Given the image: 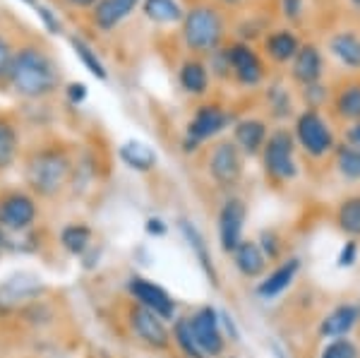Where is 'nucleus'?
<instances>
[{
	"label": "nucleus",
	"mask_w": 360,
	"mask_h": 358,
	"mask_svg": "<svg viewBox=\"0 0 360 358\" xmlns=\"http://www.w3.org/2000/svg\"><path fill=\"white\" fill-rule=\"evenodd\" d=\"M77 154V144L58 135H46L32 142L20 159L22 186L41 205L60 200L72 183Z\"/></svg>",
	"instance_id": "obj_1"
},
{
	"label": "nucleus",
	"mask_w": 360,
	"mask_h": 358,
	"mask_svg": "<svg viewBox=\"0 0 360 358\" xmlns=\"http://www.w3.org/2000/svg\"><path fill=\"white\" fill-rule=\"evenodd\" d=\"M63 84L60 65L51 51L39 44H27L15 49L13 68L8 75V89L22 101H46L58 94Z\"/></svg>",
	"instance_id": "obj_2"
},
{
	"label": "nucleus",
	"mask_w": 360,
	"mask_h": 358,
	"mask_svg": "<svg viewBox=\"0 0 360 358\" xmlns=\"http://www.w3.org/2000/svg\"><path fill=\"white\" fill-rule=\"evenodd\" d=\"M229 17L224 8L212 0H197L188 5L180 22V41H183L188 56L207 58L214 51L229 44Z\"/></svg>",
	"instance_id": "obj_3"
},
{
	"label": "nucleus",
	"mask_w": 360,
	"mask_h": 358,
	"mask_svg": "<svg viewBox=\"0 0 360 358\" xmlns=\"http://www.w3.org/2000/svg\"><path fill=\"white\" fill-rule=\"evenodd\" d=\"M262 176L271 188H286L300 178V152L288 125H274L259 154Z\"/></svg>",
	"instance_id": "obj_4"
},
{
	"label": "nucleus",
	"mask_w": 360,
	"mask_h": 358,
	"mask_svg": "<svg viewBox=\"0 0 360 358\" xmlns=\"http://www.w3.org/2000/svg\"><path fill=\"white\" fill-rule=\"evenodd\" d=\"M236 111H231L221 101H200L195 111L190 113L188 123H185L183 137H180V152L188 154V157L200 154L205 144L221 140L224 132H229L231 125L236 123Z\"/></svg>",
	"instance_id": "obj_5"
},
{
	"label": "nucleus",
	"mask_w": 360,
	"mask_h": 358,
	"mask_svg": "<svg viewBox=\"0 0 360 358\" xmlns=\"http://www.w3.org/2000/svg\"><path fill=\"white\" fill-rule=\"evenodd\" d=\"M293 140L298 144V152L307 161H329L339 144V132L334 128V120L327 111L315 108H298L295 118L291 120Z\"/></svg>",
	"instance_id": "obj_6"
},
{
	"label": "nucleus",
	"mask_w": 360,
	"mask_h": 358,
	"mask_svg": "<svg viewBox=\"0 0 360 358\" xmlns=\"http://www.w3.org/2000/svg\"><path fill=\"white\" fill-rule=\"evenodd\" d=\"M120 320H123V325H125L127 337H130L139 349L149 351V354H168V351L173 349L171 322L161 320L156 313L142 308V305H137L135 301H130V298H125Z\"/></svg>",
	"instance_id": "obj_7"
},
{
	"label": "nucleus",
	"mask_w": 360,
	"mask_h": 358,
	"mask_svg": "<svg viewBox=\"0 0 360 358\" xmlns=\"http://www.w3.org/2000/svg\"><path fill=\"white\" fill-rule=\"evenodd\" d=\"M245 154L236 147L231 137H221V140L212 142L205 152V173L217 190L224 195L236 193L240 188L243 178H245Z\"/></svg>",
	"instance_id": "obj_8"
},
{
	"label": "nucleus",
	"mask_w": 360,
	"mask_h": 358,
	"mask_svg": "<svg viewBox=\"0 0 360 358\" xmlns=\"http://www.w3.org/2000/svg\"><path fill=\"white\" fill-rule=\"evenodd\" d=\"M53 293L46 279L34 269H15L0 281V322L10 320L27 305L37 303L39 298Z\"/></svg>",
	"instance_id": "obj_9"
},
{
	"label": "nucleus",
	"mask_w": 360,
	"mask_h": 358,
	"mask_svg": "<svg viewBox=\"0 0 360 358\" xmlns=\"http://www.w3.org/2000/svg\"><path fill=\"white\" fill-rule=\"evenodd\" d=\"M44 205L25 186L0 188V226L8 234H22L41 224Z\"/></svg>",
	"instance_id": "obj_10"
},
{
	"label": "nucleus",
	"mask_w": 360,
	"mask_h": 358,
	"mask_svg": "<svg viewBox=\"0 0 360 358\" xmlns=\"http://www.w3.org/2000/svg\"><path fill=\"white\" fill-rule=\"evenodd\" d=\"M226 56H229L231 65V82L248 91L262 89L264 82L269 79V63L264 60L257 44L233 39V41L226 44Z\"/></svg>",
	"instance_id": "obj_11"
},
{
	"label": "nucleus",
	"mask_w": 360,
	"mask_h": 358,
	"mask_svg": "<svg viewBox=\"0 0 360 358\" xmlns=\"http://www.w3.org/2000/svg\"><path fill=\"white\" fill-rule=\"evenodd\" d=\"M248 202L243 195L229 193L224 195L221 205L217 210V243L219 250L226 257L236 250V245L245 238V226H248Z\"/></svg>",
	"instance_id": "obj_12"
},
{
	"label": "nucleus",
	"mask_w": 360,
	"mask_h": 358,
	"mask_svg": "<svg viewBox=\"0 0 360 358\" xmlns=\"http://www.w3.org/2000/svg\"><path fill=\"white\" fill-rule=\"evenodd\" d=\"M125 296L130 301H135L142 308L152 310L166 322H173L178 313V301L166 286H161L159 281L149 279L144 274H130L125 279Z\"/></svg>",
	"instance_id": "obj_13"
},
{
	"label": "nucleus",
	"mask_w": 360,
	"mask_h": 358,
	"mask_svg": "<svg viewBox=\"0 0 360 358\" xmlns=\"http://www.w3.org/2000/svg\"><path fill=\"white\" fill-rule=\"evenodd\" d=\"M190 330L195 334V342L207 358H221L229 354V339L221 330L219 308L212 303L197 305L193 313H188Z\"/></svg>",
	"instance_id": "obj_14"
},
{
	"label": "nucleus",
	"mask_w": 360,
	"mask_h": 358,
	"mask_svg": "<svg viewBox=\"0 0 360 358\" xmlns=\"http://www.w3.org/2000/svg\"><path fill=\"white\" fill-rule=\"evenodd\" d=\"M262 106L264 118L271 125H288L298 113V96L295 87L288 82L286 75H274L262 87Z\"/></svg>",
	"instance_id": "obj_15"
},
{
	"label": "nucleus",
	"mask_w": 360,
	"mask_h": 358,
	"mask_svg": "<svg viewBox=\"0 0 360 358\" xmlns=\"http://www.w3.org/2000/svg\"><path fill=\"white\" fill-rule=\"evenodd\" d=\"M327 72H329V60H327V53H324L322 44L307 39L298 49L291 65L286 68V79L295 89H300V87L327 79Z\"/></svg>",
	"instance_id": "obj_16"
},
{
	"label": "nucleus",
	"mask_w": 360,
	"mask_h": 358,
	"mask_svg": "<svg viewBox=\"0 0 360 358\" xmlns=\"http://www.w3.org/2000/svg\"><path fill=\"white\" fill-rule=\"evenodd\" d=\"M327 60L341 68L344 75H360V27L344 25L327 34L322 44Z\"/></svg>",
	"instance_id": "obj_17"
},
{
	"label": "nucleus",
	"mask_w": 360,
	"mask_h": 358,
	"mask_svg": "<svg viewBox=\"0 0 360 358\" xmlns=\"http://www.w3.org/2000/svg\"><path fill=\"white\" fill-rule=\"evenodd\" d=\"M176 231L183 238L185 248L190 250V255L197 262L200 272L207 276V281L212 284L214 288L221 286V274H219V267L214 262V255H212V243L207 241L205 231H202L197 224L193 222L190 217H178L176 219Z\"/></svg>",
	"instance_id": "obj_18"
},
{
	"label": "nucleus",
	"mask_w": 360,
	"mask_h": 358,
	"mask_svg": "<svg viewBox=\"0 0 360 358\" xmlns=\"http://www.w3.org/2000/svg\"><path fill=\"white\" fill-rule=\"evenodd\" d=\"M300 272H303V260L298 255H286L281 262L271 264L266 269V274L259 281H255V296L264 303H271L276 298H281L286 291H291V286L298 281Z\"/></svg>",
	"instance_id": "obj_19"
},
{
	"label": "nucleus",
	"mask_w": 360,
	"mask_h": 358,
	"mask_svg": "<svg viewBox=\"0 0 360 358\" xmlns=\"http://www.w3.org/2000/svg\"><path fill=\"white\" fill-rule=\"evenodd\" d=\"M305 39L298 34L295 27L288 25H276L262 37L259 41V51H262L264 60L274 68H288L291 60L298 53V49L303 46Z\"/></svg>",
	"instance_id": "obj_20"
},
{
	"label": "nucleus",
	"mask_w": 360,
	"mask_h": 358,
	"mask_svg": "<svg viewBox=\"0 0 360 358\" xmlns=\"http://www.w3.org/2000/svg\"><path fill=\"white\" fill-rule=\"evenodd\" d=\"M327 113L339 125L360 120V75H344L332 82V101Z\"/></svg>",
	"instance_id": "obj_21"
},
{
	"label": "nucleus",
	"mask_w": 360,
	"mask_h": 358,
	"mask_svg": "<svg viewBox=\"0 0 360 358\" xmlns=\"http://www.w3.org/2000/svg\"><path fill=\"white\" fill-rule=\"evenodd\" d=\"M274 125L264 115H238L231 125V140L245 154V159H257Z\"/></svg>",
	"instance_id": "obj_22"
},
{
	"label": "nucleus",
	"mask_w": 360,
	"mask_h": 358,
	"mask_svg": "<svg viewBox=\"0 0 360 358\" xmlns=\"http://www.w3.org/2000/svg\"><path fill=\"white\" fill-rule=\"evenodd\" d=\"M358 325H360V303L341 301L319 317L317 337L322 339V342H327V339H339V337H351Z\"/></svg>",
	"instance_id": "obj_23"
},
{
	"label": "nucleus",
	"mask_w": 360,
	"mask_h": 358,
	"mask_svg": "<svg viewBox=\"0 0 360 358\" xmlns=\"http://www.w3.org/2000/svg\"><path fill=\"white\" fill-rule=\"evenodd\" d=\"M176 79H178V87L183 89V94H188L190 99L205 101L207 96L212 94L214 79H212V75H209L205 58L185 56L176 70Z\"/></svg>",
	"instance_id": "obj_24"
},
{
	"label": "nucleus",
	"mask_w": 360,
	"mask_h": 358,
	"mask_svg": "<svg viewBox=\"0 0 360 358\" xmlns=\"http://www.w3.org/2000/svg\"><path fill=\"white\" fill-rule=\"evenodd\" d=\"M25 152V140H22V125L15 113L0 111V176L13 171Z\"/></svg>",
	"instance_id": "obj_25"
},
{
	"label": "nucleus",
	"mask_w": 360,
	"mask_h": 358,
	"mask_svg": "<svg viewBox=\"0 0 360 358\" xmlns=\"http://www.w3.org/2000/svg\"><path fill=\"white\" fill-rule=\"evenodd\" d=\"M229 260L238 272V276L245 281H259L266 274V269L271 267L269 260H266V255L262 252V248L257 245V241L248 238V236L236 245V250L231 252Z\"/></svg>",
	"instance_id": "obj_26"
},
{
	"label": "nucleus",
	"mask_w": 360,
	"mask_h": 358,
	"mask_svg": "<svg viewBox=\"0 0 360 358\" xmlns=\"http://www.w3.org/2000/svg\"><path fill=\"white\" fill-rule=\"evenodd\" d=\"M94 243H96V231L84 219L65 222L56 231V248H60L72 260H79Z\"/></svg>",
	"instance_id": "obj_27"
},
{
	"label": "nucleus",
	"mask_w": 360,
	"mask_h": 358,
	"mask_svg": "<svg viewBox=\"0 0 360 358\" xmlns=\"http://www.w3.org/2000/svg\"><path fill=\"white\" fill-rule=\"evenodd\" d=\"M118 161L132 173L147 176V173L156 171V166H159V154H156V149L149 142L130 137V140L118 144Z\"/></svg>",
	"instance_id": "obj_28"
},
{
	"label": "nucleus",
	"mask_w": 360,
	"mask_h": 358,
	"mask_svg": "<svg viewBox=\"0 0 360 358\" xmlns=\"http://www.w3.org/2000/svg\"><path fill=\"white\" fill-rule=\"evenodd\" d=\"M139 0H98L91 8V22L101 32H111L137 10Z\"/></svg>",
	"instance_id": "obj_29"
},
{
	"label": "nucleus",
	"mask_w": 360,
	"mask_h": 358,
	"mask_svg": "<svg viewBox=\"0 0 360 358\" xmlns=\"http://www.w3.org/2000/svg\"><path fill=\"white\" fill-rule=\"evenodd\" d=\"M51 243H56V236L51 241L46 226L39 224V226L22 231V234H8V255H22V257L41 255L44 248Z\"/></svg>",
	"instance_id": "obj_30"
},
{
	"label": "nucleus",
	"mask_w": 360,
	"mask_h": 358,
	"mask_svg": "<svg viewBox=\"0 0 360 358\" xmlns=\"http://www.w3.org/2000/svg\"><path fill=\"white\" fill-rule=\"evenodd\" d=\"M334 226L346 238L360 241V190L344 195L334 207Z\"/></svg>",
	"instance_id": "obj_31"
},
{
	"label": "nucleus",
	"mask_w": 360,
	"mask_h": 358,
	"mask_svg": "<svg viewBox=\"0 0 360 358\" xmlns=\"http://www.w3.org/2000/svg\"><path fill=\"white\" fill-rule=\"evenodd\" d=\"M144 17L159 27H180L185 5L180 0H139Z\"/></svg>",
	"instance_id": "obj_32"
},
{
	"label": "nucleus",
	"mask_w": 360,
	"mask_h": 358,
	"mask_svg": "<svg viewBox=\"0 0 360 358\" xmlns=\"http://www.w3.org/2000/svg\"><path fill=\"white\" fill-rule=\"evenodd\" d=\"M329 164H332V171L339 176L341 183H346V186H360V152L358 149H351L339 142L332 159H329Z\"/></svg>",
	"instance_id": "obj_33"
},
{
	"label": "nucleus",
	"mask_w": 360,
	"mask_h": 358,
	"mask_svg": "<svg viewBox=\"0 0 360 358\" xmlns=\"http://www.w3.org/2000/svg\"><path fill=\"white\" fill-rule=\"evenodd\" d=\"M171 339H173V349L183 358H207L195 342V334L190 330V322H188V313L178 315L171 322Z\"/></svg>",
	"instance_id": "obj_34"
},
{
	"label": "nucleus",
	"mask_w": 360,
	"mask_h": 358,
	"mask_svg": "<svg viewBox=\"0 0 360 358\" xmlns=\"http://www.w3.org/2000/svg\"><path fill=\"white\" fill-rule=\"evenodd\" d=\"M295 96H298V106L300 108H315V111H327L329 101H332V82L322 79V82L300 87V89H295Z\"/></svg>",
	"instance_id": "obj_35"
},
{
	"label": "nucleus",
	"mask_w": 360,
	"mask_h": 358,
	"mask_svg": "<svg viewBox=\"0 0 360 358\" xmlns=\"http://www.w3.org/2000/svg\"><path fill=\"white\" fill-rule=\"evenodd\" d=\"M70 46H72L75 56H77L79 63L84 65V70H89V75H94V77L101 79V82H106L108 70H106V65H103L101 58H98L96 51L91 49L82 37H70Z\"/></svg>",
	"instance_id": "obj_36"
},
{
	"label": "nucleus",
	"mask_w": 360,
	"mask_h": 358,
	"mask_svg": "<svg viewBox=\"0 0 360 358\" xmlns=\"http://www.w3.org/2000/svg\"><path fill=\"white\" fill-rule=\"evenodd\" d=\"M257 245L262 248V252L269 260V264H276L281 262L283 257L288 255V248H286V238L281 236V231L274 229V226H266L255 236Z\"/></svg>",
	"instance_id": "obj_37"
},
{
	"label": "nucleus",
	"mask_w": 360,
	"mask_h": 358,
	"mask_svg": "<svg viewBox=\"0 0 360 358\" xmlns=\"http://www.w3.org/2000/svg\"><path fill=\"white\" fill-rule=\"evenodd\" d=\"M276 13L283 25L298 29L310 15V0H276Z\"/></svg>",
	"instance_id": "obj_38"
},
{
	"label": "nucleus",
	"mask_w": 360,
	"mask_h": 358,
	"mask_svg": "<svg viewBox=\"0 0 360 358\" xmlns=\"http://www.w3.org/2000/svg\"><path fill=\"white\" fill-rule=\"evenodd\" d=\"M317 358H360V344L353 337L327 339Z\"/></svg>",
	"instance_id": "obj_39"
},
{
	"label": "nucleus",
	"mask_w": 360,
	"mask_h": 358,
	"mask_svg": "<svg viewBox=\"0 0 360 358\" xmlns=\"http://www.w3.org/2000/svg\"><path fill=\"white\" fill-rule=\"evenodd\" d=\"M360 264V241L346 238L336 252V269H353Z\"/></svg>",
	"instance_id": "obj_40"
},
{
	"label": "nucleus",
	"mask_w": 360,
	"mask_h": 358,
	"mask_svg": "<svg viewBox=\"0 0 360 358\" xmlns=\"http://www.w3.org/2000/svg\"><path fill=\"white\" fill-rule=\"evenodd\" d=\"M219 320H221V330L229 339V344H240L243 342V332H240V325H238L236 315L226 308H219Z\"/></svg>",
	"instance_id": "obj_41"
},
{
	"label": "nucleus",
	"mask_w": 360,
	"mask_h": 358,
	"mask_svg": "<svg viewBox=\"0 0 360 358\" xmlns=\"http://www.w3.org/2000/svg\"><path fill=\"white\" fill-rule=\"evenodd\" d=\"M13 58H15V49L10 46L8 39L0 34V87L8 84V75H10V68H13Z\"/></svg>",
	"instance_id": "obj_42"
},
{
	"label": "nucleus",
	"mask_w": 360,
	"mask_h": 358,
	"mask_svg": "<svg viewBox=\"0 0 360 358\" xmlns=\"http://www.w3.org/2000/svg\"><path fill=\"white\" fill-rule=\"evenodd\" d=\"M168 231H171V224H168L164 217L152 215V217L144 219V234H147L149 238H154V241L156 238H166Z\"/></svg>",
	"instance_id": "obj_43"
},
{
	"label": "nucleus",
	"mask_w": 360,
	"mask_h": 358,
	"mask_svg": "<svg viewBox=\"0 0 360 358\" xmlns=\"http://www.w3.org/2000/svg\"><path fill=\"white\" fill-rule=\"evenodd\" d=\"M34 10H37V15H39V20H41L46 32H49V34H63V22L58 20V15L53 13V10L46 8V5H41V3H39Z\"/></svg>",
	"instance_id": "obj_44"
},
{
	"label": "nucleus",
	"mask_w": 360,
	"mask_h": 358,
	"mask_svg": "<svg viewBox=\"0 0 360 358\" xmlns=\"http://www.w3.org/2000/svg\"><path fill=\"white\" fill-rule=\"evenodd\" d=\"M339 142L346 144V147H351V149H358V152H360V120H356V123L341 125Z\"/></svg>",
	"instance_id": "obj_45"
},
{
	"label": "nucleus",
	"mask_w": 360,
	"mask_h": 358,
	"mask_svg": "<svg viewBox=\"0 0 360 358\" xmlns=\"http://www.w3.org/2000/svg\"><path fill=\"white\" fill-rule=\"evenodd\" d=\"M63 91H65V99H68L70 106H79V103H84L86 94H89L84 82H70Z\"/></svg>",
	"instance_id": "obj_46"
},
{
	"label": "nucleus",
	"mask_w": 360,
	"mask_h": 358,
	"mask_svg": "<svg viewBox=\"0 0 360 358\" xmlns=\"http://www.w3.org/2000/svg\"><path fill=\"white\" fill-rule=\"evenodd\" d=\"M212 3H217L219 8H240V5H245L248 0H212Z\"/></svg>",
	"instance_id": "obj_47"
},
{
	"label": "nucleus",
	"mask_w": 360,
	"mask_h": 358,
	"mask_svg": "<svg viewBox=\"0 0 360 358\" xmlns=\"http://www.w3.org/2000/svg\"><path fill=\"white\" fill-rule=\"evenodd\" d=\"M8 255V231L0 226V260Z\"/></svg>",
	"instance_id": "obj_48"
},
{
	"label": "nucleus",
	"mask_w": 360,
	"mask_h": 358,
	"mask_svg": "<svg viewBox=\"0 0 360 358\" xmlns=\"http://www.w3.org/2000/svg\"><path fill=\"white\" fill-rule=\"evenodd\" d=\"M68 5H72V8H94L98 0H65Z\"/></svg>",
	"instance_id": "obj_49"
},
{
	"label": "nucleus",
	"mask_w": 360,
	"mask_h": 358,
	"mask_svg": "<svg viewBox=\"0 0 360 358\" xmlns=\"http://www.w3.org/2000/svg\"><path fill=\"white\" fill-rule=\"evenodd\" d=\"M269 351H271V356H274V358H288V356H286V351H283L278 344H271V346H269Z\"/></svg>",
	"instance_id": "obj_50"
},
{
	"label": "nucleus",
	"mask_w": 360,
	"mask_h": 358,
	"mask_svg": "<svg viewBox=\"0 0 360 358\" xmlns=\"http://www.w3.org/2000/svg\"><path fill=\"white\" fill-rule=\"evenodd\" d=\"M346 3H348V8L356 10V13L360 15V0H346Z\"/></svg>",
	"instance_id": "obj_51"
},
{
	"label": "nucleus",
	"mask_w": 360,
	"mask_h": 358,
	"mask_svg": "<svg viewBox=\"0 0 360 358\" xmlns=\"http://www.w3.org/2000/svg\"><path fill=\"white\" fill-rule=\"evenodd\" d=\"M22 3L29 5V8H37V5H39V0H22Z\"/></svg>",
	"instance_id": "obj_52"
},
{
	"label": "nucleus",
	"mask_w": 360,
	"mask_h": 358,
	"mask_svg": "<svg viewBox=\"0 0 360 358\" xmlns=\"http://www.w3.org/2000/svg\"><path fill=\"white\" fill-rule=\"evenodd\" d=\"M221 358H240V356H236V354H226V356H221Z\"/></svg>",
	"instance_id": "obj_53"
},
{
	"label": "nucleus",
	"mask_w": 360,
	"mask_h": 358,
	"mask_svg": "<svg viewBox=\"0 0 360 358\" xmlns=\"http://www.w3.org/2000/svg\"><path fill=\"white\" fill-rule=\"evenodd\" d=\"M86 358H91V356H86Z\"/></svg>",
	"instance_id": "obj_54"
}]
</instances>
